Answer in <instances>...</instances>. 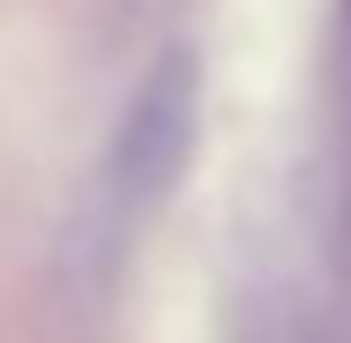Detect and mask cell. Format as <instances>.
<instances>
[{
	"label": "cell",
	"mask_w": 351,
	"mask_h": 343,
	"mask_svg": "<svg viewBox=\"0 0 351 343\" xmlns=\"http://www.w3.org/2000/svg\"><path fill=\"white\" fill-rule=\"evenodd\" d=\"M195 127H202V60L187 45L157 53V68L135 82L120 127H112V149H105V216L128 231L142 216H157V202L180 187L187 157H195Z\"/></svg>",
	"instance_id": "6da1fadb"
},
{
	"label": "cell",
	"mask_w": 351,
	"mask_h": 343,
	"mask_svg": "<svg viewBox=\"0 0 351 343\" xmlns=\"http://www.w3.org/2000/svg\"><path fill=\"white\" fill-rule=\"evenodd\" d=\"M232 343H322V321L291 298V291H247L232 314Z\"/></svg>",
	"instance_id": "7a4b0ae2"
}]
</instances>
